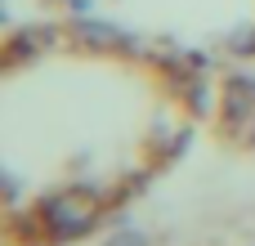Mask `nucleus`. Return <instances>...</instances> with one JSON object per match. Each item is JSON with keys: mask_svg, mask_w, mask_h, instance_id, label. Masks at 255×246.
I'll list each match as a JSON object with an SVG mask.
<instances>
[{"mask_svg": "<svg viewBox=\"0 0 255 246\" xmlns=\"http://www.w3.org/2000/svg\"><path fill=\"white\" fill-rule=\"evenodd\" d=\"M112 246H143V238H134V233H126V238H117Z\"/></svg>", "mask_w": 255, "mask_h": 246, "instance_id": "obj_2", "label": "nucleus"}, {"mask_svg": "<svg viewBox=\"0 0 255 246\" xmlns=\"http://www.w3.org/2000/svg\"><path fill=\"white\" fill-rule=\"evenodd\" d=\"M45 220L54 229V238H76L94 224V206L81 202V197H63V202H49L45 206Z\"/></svg>", "mask_w": 255, "mask_h": 246, "instance_id": "obj_1", "label": "nucleus"}]
</instances>
